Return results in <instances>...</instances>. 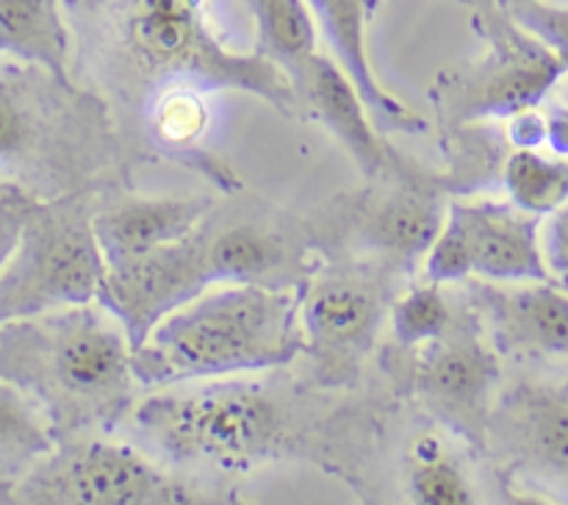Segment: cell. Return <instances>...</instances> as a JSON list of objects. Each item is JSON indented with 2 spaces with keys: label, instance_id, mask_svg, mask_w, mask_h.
I'll use <instances>...</instances> for the list:
<instances>
[{
  "label": "cell",
  "instance_id": "8fae6325",
  "mask_svg": "<svg viewBox=\"0 0 568 505\" xmlns=\"http://www.w3.org/2000/svg\"><path fill=\"white\" fill-rule=\"evenodd\" d=\"M386 309V289L375 275L322 272L300 289V320L305 333V353L327 372L353 370L364 350H369Z\"/></svg>",
  "mask_w": 568,
  "mask_h": 505
},
{
  "label": "cell",
  "instance_id": "7c38bea8",
  "mask_svg": "<svg viewBox=\"0 0 568 505\" xmlns=\"http://www.w3.org/2000/svg\"><path fill=\"white\" fill-rule=\"evenodd\" d=\"M292 81L303 100V109H308V114H314L336 137V142L353 155L366 178H381L392 172L399 181L422 183V175H416L414 166L405 164L397 150L386 142L358 87L336 59L316 50L294 72Z\"/></svg>",
  "mask_w": 568,
  "mask_h": 505
},
{
  "label": "cell",
  "instance_id": "2e32d148",
  "mask_svg": "<svg viewBox=\"0 0 568 505\" xmlns=\"http://www.w3.org/2000/svg\"><path fill=\"white\" fill-rule=\"evenodd\" d=\"M497 381V355L464 322H453L444 336L419 347L416 388L444 414L475 416Z\"/></svg>",
  "mask_w": 568,
  "mask_h": 505
},
{
  "label": "cell",
  "instance_id": "1f68e13d",
  "mask_svg": "<svg viewBox=\"0 0 568 505\" xmlns=\"http://www.w3.org/2000/svg\"><path fill=\"white\" fill-rule=\"evenodd\" d=\"M26 194H33V192H28V189L20 186V183H6V181H0V200L26 198Z\"/></svg>",
  "mask_w": 568,
  "mask_h": 505
},
{
  "label": "cell",
  "instance_id": "7402d4cb",
  "mask_svg": "<svg viewBox=\"0 0 568 505\" xmlns=\"http://www.w3.org/2000/svg\"><path fill=\"white\" fill-rule=\"evenodd\" d=\"M59 438L50 427L44 411L0 377V475L20 481L48 453H53Z\"/></svg>",
  "mask_w": 568,
  "mask_h": 505
},
{
  "label": "cell",
  "instance_id": "3957f363",
  "mask_svg": "<svg viewBox=\"0 0 568 505\" xmlns=\"http://www.w3.org/2000/svg\"><path fill=\"white\" fill-rule=\"evenodd\" d=\"M155 388L133 405V431L172 464L250 472L286 436L281 403L255 383L197 381Z\"/></svg>",
  "mask_w": 568,
  "mask_h": 505
},
{
  "label": "cell",
  "instance_id": "4fadbf2b",
  "mask_svg": "<svg viewBox=\"0 0 568 505\" xmlns=\"http://www.w3.org/2000/svg\"><path fill=\"white\" fill-rule=\"evenodd\" d=\"M486 427L519 469L568 494V388L521 383L505 394Z\"/></svg>",
  "mask_w": 568,
  "mask_h": 505
},
{
  "label": "cell",
  "instance_id": "f546056e",
  "mask_svg": "<svg viewBox=\"0 0 568 505\" xmlns=\"http://www.w3.org/2000/svg\"><path fill=\"white\" fill-rule=\"evenodd\" d=\"M505 139L514 150L519 148H541L547 144V117H544L541 105L536 109L516 111L514 117H508V125H505Z\"/></svg>",
  "mask_w": 568,
  "mask_h": 505
},
{
  "label": "cell",
  "instance_id": "d6986e66",
  "mask_svg": "<svg viewBox=\"0 0 568 505\" xmlns=\"http://www.w3.org/2000/svg\"><path fill=\"white\" fill-rule=\"evenodd\" d=\"M0 53L75 87L70 75L72 39L61 0H0Z\"/></svg>",
  "mask_w": 568,
  "mask_h": 505
},
{
  "label": "cell",
  "instance_id": "8992f818",
  "mask_svg": "<svg viewBox=\"0 0 568 505\" xmlns=\"http://www.w3.org/2000/svg\"><path fill=\"white\" fill-rule=\"evenodd\" d=\"M14 499L48 505H181L194 497L142 450L75 436L55 444L53 453L17 481Z\"/></svg>",
  "mask_w": 568,
  "mask_h": 505
},
{
  "label": "cell",
  "instance_id": "d4e9b609",
  "mask_svg": "<svg viewBox=\"0 0 568 505\" xmlns=\"http://www.w3.org/2000/svg\"><path fill=\"white\" fill-rule=\"evenodd\" d=\"M453 322L455 314L449 309V300L444 297L442 283L427 281L425 286L405 292L392 305V333L399 347H425L433 339L444 336L453 327Z\"/></svg>",
  "mask_w": 568,
  "mask_h": 505
},
{
  "label": "cell",
  "instance_id": "30bf717a",
  "mask_svg": "<svg viewBox=\"0 0 568 505\" xmlns=\"http://www.w3.org/2000/svg\"><path fill=\"white\" fill-rule=\"evenodd\" d=\"M72 89L31 64L0 72V170L28 181H55L72 170V139H61V98Z\"/></svg>",
  "mask_w": 568,
  "mask_h": 505
},
{
  "label": "cell",
  "instance_id": "836d02e7",
  "mask_svg": "<svg viewBox=\"0 0 568 505\" xmlns=\"http://www.w3.org/2000/svg\"><path fill=\"white\" fill-rule=\"evenodd\" d=\"M525 3H532V0H494V6H499L503 11H510L516 9V6H525Z\"/></svg>",
  "mask_w": 568,
  "mask_h": 505
},
{
  "label": "cell",
  "instance_id": "ac0fdd59",
  "mask_svg": "<svg viewBox=\"0 0 568 505\" xmlns=\"http://www.w3.org/2000/svg\"><path fill=\"white\" fill-rule=\"evenodd\" d=\"M447 211L442 200L425 183L403 181V189L386 194L361 216V236L372 250L386 255L399 266L425 261L433 242L442 233Z\"/></svg>",
  "mask_w": 568,
  "mask_h": 505
},
{
  "label": "cell",
  "instance_id": "5b68a950",
  "mask_svg": "<svg viewBox=\"0 0 568 505\" xmlns=\"http://www.w3.org/2000/svg\"><path fill=\"white\" fill-rule=\"evenodd\" d=\"M105 259L75 198L33 200L17 250L0 270V325L61 305L92 303Z\"/></svg>",
  "mask_w": 568,
  "mask_h": 505
},
{
  "label": "cell",
  "instance_id": "44dd1931",
  "mask_svg": "<svg viewBox=\"0 0 568 505\" xmlns=\"http://www.w3.org/2000/svg\"><path fill=\"white\" fill-rule=\"evenodd\" d=\"M255 28V50L288 78L316 53V17L308 0H244Z\"/></svg>",
  "mask_w": 568,
  "mask_h": 505
},
{
  "label": "cell",
  "instance_id": "5bb4252c",
  "mask_svg": "<svg viewBox=\"0 0 568 505\" xmlns=\"http://www.w3.org/2000/svg\"><path fill=\"white\" fill-rule=\"evenodd\" d=\"M499 353L514 358H568V292L549 281L475 286Z\"/></svg>",
  "mask_w": 568,
  "mask_h": 505
},
{
  "label": "cell",
  "instance_id": "603a6c76",
  "mask_svg": "<svg viewBox=\"0 0 568 505\" xmlns=\"http://www.w3.org/2000/svg\"><path fill=\"white\" fill-rule=\"evenodd\" d=\"M503 186L516 209L549 216L568 200V161L538 148H519L505 159Z\"/></svg>",
  "mask_w": 568,
  "mask_h": 505
},
{
  "label": "cell",
  "instance_id": "ba28073f",
  "mask_svg": "<svg viewBox=\"0 0 568 505\" xmlns=\"http://www.w3.org/2000/svg\"><path fill=\"white\" fill-rule=\"evenodd\" d=\"M477 22L491 50L469 72L449 78L442 103L460 120H508L541 105L566 75L558 55L499 6L480 11Z\"/></svg>",
  "mask_w": 568,
  "mask_h": 505
},
{
  "label": "cell",
  "instance_id": "4dcf8cb0",
  "mask_svg": "<svg viewBox=\"0 0 568 505\" xmlns=\"http://www.w3.org/2000/svg\"><path fill=\"white\" fill-rule=\"evenodd\" d=\"M544 117H547V144L552 148L555 155L568 159V105H547V109H544Z\"/></svg>",
  "mask_w": 568,
  "mask_h": 505
},
{
  "label": "cell",
  "instance_id": "277c9868",
  "mask_svg": "<svg viewBox=\"0 0 568 505\" xmlns=\"http://www.w3.org/2000/svg\"><path fill=\"white\" fill-rule=\"evenodd\" d=\"M116 28L133 70L153 81V89L186 81L205 92H247L283 117L303 111L286 70L258 50L236 53L222 44L203 0H125Z\"/></svg>",
  "mask_w": 568,
  "mask_h": 505
},
{
  "label": "cell",
  "instance_id": "6da1fadb",
  "mask_svg": "<svg viewBox=\"0 0 568 505\" xmlns=\"http://www.w3.org/2000/svg\"><path fill=\"white\" fill-rule=\"evenodd\" d=\"M0 377L44 411L59 442L111 431L142 388L131 339L98 300L3 322Z\"/></svg>",
  "mask_w": 568,
  "mask_h": 505
},
{
  "label": "cell",
  "instance_id": "83f0119b",
  "mask_svg": "<svg viewBox=\"0 0 568 505\" xmlns=\"http://www.w3.org/2000/svg\"><path fill=\"white\" fill-rule=\"evenodd\" d=\"M541 248L549 272L568 281V200L555 214H549V222L544 225Z\"/></svg>",
  "mask_w": 568,
  "mask_h": 505
},
{
  "label": "cell",
  "instance_id": "cb8c5ba5",
  "mask_svg": "<svg viewBox=\"0 0 568 505\" xmlns=\"http://www.w3.org/2000/svg\"><path fill=\"white\" fill-rule=\"evenodd\" d=\"M150 137L166 150H192L209 133L211 109L205 89L186 81H172L150 92Z\"/></svg>",
  "mask_w": 568,
  "mask_h": 505
},
{
  "label": "cell",
  "instance_id": "7a4b0ae2",
  "mask_svg": "<svg viewBox=\"0 0 568 505\" xmlns=\"http://www.w3.org/2000/svg\"><path fill=\"white\" fill-rule=\"evenodd\" d=\"M300 353V289L214 283L148 333L133 350V372L142 388H164L277 370Z\"/></svg>",
  "mask_w": 568,
  "mask_h": 505
},
{
  "label": "cell",
  "instance_id": "d6a6232c",
  "mask_svg": "<svg viewBox=\"0 0 568 505\" xmlns=\"http://www.w3.org/2000/svg\"><path fill=\"white\" fill-rule=\"evenodd\" d=\"M14 481H9V477L0 475V503H14Z\"/></svg>",
  "mask_w": 568,
  "mask_h": 505
},
{
  "label": "cell",
  "instance_id": "e0dca14e",
  "mask_svg": "<svg viewBox=\"0 0 568 505\" xmlns=\"http://www.w3.org/2000/svg\"><path fill=\"white\" fill-rule=\"evenodd\" d=\"M211 209L205 198H139L92 214V231L105 264H116L192 236Z\"/></svg>",
  "mask_w": 568,
  "mask_h": 505
},
{
  "label": "cell",
  "instance_id": "f1b7e54d",
  "mask_svg": "<svg viewBox=\"0 0 568 505\" xmlns=\"http://www.w3.org/2000/svg\"><path fill=\"white\" fill-rule=\"evenodd\" d=\"M37 194H26V198L14 200H0V270L6 266V261L11 259V253L17 250L22 236V228H26V216L31 211Z\"/></svg>",
  "mask_w": 568,
  "mask_h": 505
},
{
  "label": "cell",
  "instance_id": "9a60e30c",
  "mask_svg": "<svg viewBox=\"0 0 568 505\" xmlns=\"http://www.w3.org/2000/svg\"><path fill=\"white\" fill-rule=\"evenodd\" d=\"M381 0H308L316 22L325 31L333 59L347 70L361 98L383 133H425L427 122L414 109L388 92L375 75L369 59V28Z\"/></svg>",
  "mask_w": 568,
  "mask_h": 505
},
{
  "label": "cell",
  "instance_id": "4316f807",
  "mask_svg": "<svg viewBox=\"0 0 568 505\" xmlns=\"http://www.w3.org/2000/svg\"><path fill=\"white\" fill-rule=\"evenodd\" d=\"M505 14H510L525 31L541 39L558 55L560 64L568 72V9H564V6H549L544 0H532V3L505 11Z\"/></svg>",
  "mask_w": 568,
  "mask_h": 505
},
{
  "label": "cell",
  "instance_id": "ffe728a7",
  "mask_svg": "<svg viewBox=\"0 0 568 505\" xmlns=\"http://www.w3.org/2000/svg\"><path fill=\"white\" fill-rule=\"evenodd\" d=\"M205 261L214 283H270L266 277L286 261L277 233L255 225L205 231Z\"/></svg>",
  "mask_w": 568,
  "mask_h": 505
},
{
  "label": "cell",
  "instance_id": "9c48e42d",
  "mask_svg": "<svg viewBox=\"0 0 568 505\" xmlns=\"http://www.w3.org/2000/svg\"><path fill=\"white\" fill-rule=\"evenodd\" d=\"M209 286L214 277L205 261V228H197L175 244L105 264L98 303L122 322L136 350L166 314Z\"/></svg>",
  "mask_w": 568,
  "mask_h": 505
},
{
  "label": "cell",
  "instance_id": "484cf974",
  "mask_svg": "<svg viewBox=\"0 0 568 505\" xmlns=\"http://www.w3.org/2000/svg\"><path fill=\"white\" fill-rule=\"evenodd\" d=\"M408 494L422 505H469L475 503V488L469 475L460 469L458 461L449 453L442 458L410 464Z\"/></svg>",
  "mask_w": 568,
  "mask_h": 505
},
{
  "label": "cell",
  "instance_id": "52a82bcc",
  "mask_svg": "<svg viewBox=\"0 0 568 505\" xmlns=\"http://www.w3.org/2000/svg\"><path fill=\"white\" fill-rule=\"evenodd\" d=\"M425 275L442 286L469 277L491 283L549 281L541 216L516 209L510 200H455L425 255Z\"/></svg>",
  "mask_w": 568,
  "mask_h": 505
}]
</instances>
